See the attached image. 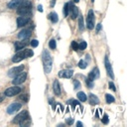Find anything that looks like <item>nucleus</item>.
Wrapping results in <instances>:
<instances>
[{
	"label": "nucleus",
	"instance_id": "a878e982",
	"mask_svg": "<svg viewBox=\"0 0 127 127\" xmlns=\"http://www.w3.org/2000/svg\"><path fill=\"white\" fill-rule=\"evenodd\" d=\"M79 28L80 31H82L84 29V26H83V18L81 15H79Z\"/></svg>",
	"mask_w": 127,
	"mask_h": 127
},
{
	"label": "nucleus",
	"instance_id": "412c9836",
	"mask_svg": "<svg viewBox=\"0 0 127 127\" xmlns=\"http://www.w3.org/2000/svg\"><path fill=\"white\" fill-rule=\"evenodd\" d=\"M78 98L80 100V101H82V102H84V101H87V95H86V93H84L83 91H79V92H78Z\"/></svg>",
	"mask_w": 127,
	"mask_h": 127
},
{
	"label": "nucleus",
	"instance_id": "58836bf2",
	"mask_svg": "<svg viewBox=\"0 0 127 127\" xmlns=\"http://www.w3.org/2000/svg\"><path fill=\"white\" fill-rule=\"evenodd\" d=\"M5 98V94H2V93H0V102H2Z\"/></svg>",
	"mask_w": 127,
	"mask_h": 127
},
{
	"label": "nucleus",
	"instance_id": "37998d69",
	"mask_svg": "<svg viewBox=\"0 0 127 127\" xmlns=\"http://www.w3.org/2000/svg\"><path fill=\"white\" fill-rule=\"evenodd\" d=\"M77 126H78V127H81V126H82V123H81V122H79H79H78V123H77Z\"/></svg>",
	"mask_w": 127,
	"mask_h": 127
},
{
	"label": "nucleus",
	"instance_id": "5701e85b",
	"mask_svg": "<svg viewBox=\"0 0 127 127\" xmlns=\"http://www.w3.org/2000/svg\"><path fill=\"white\" fill-rule=\"evenodd\" d=\"M49 47L52 49V50H55L57 48V44H56V40L55 39H52L50 42H49Z\"/></svg>",
	"mask_w": 127,
	"mask_h": 127
},
{
	"label": "nucleus",
	"instance_id": "9b49d317",
	"mask_svg": "<svg viewBox=\"0 0 127 127\" xmlns=\"http://www.w3.org/2000/svg\"><path fill=\"white\" fill-rule=\"evenodd\" d=\"M73 75L72 70H63L59 71V77L60 78H66V79H71Z\"/></svg>",
	"mask_w": 127,
	"mask_h": 127
},
{
	"label": "nucleus",
	"instance_id": "6ab92c4d",
	"mask_svg": "<svg viewBox=\"0 0 127 127\" xmlns=\"http://www.w3.org/2000/svg\"><path fill=\"white\" fill-rule=\"evenodd\" d=\"M49 18L51 19V21L53 23H57L58 21H59V17H58V14L56 12H52L49 16Z\"/></svg>",
	"mask_w": 127,
	"mask_h": 127
},
{
	"label": "nucleus",
	"instance_id": "1a4fd4ad",
	"mask_svg": "<svg viewBox=\"0 0 127 127\" xmlns=\"http://www.w3.org/2000/svg\"><path fill=\"white\" fill-rule=\"evenodd\" d=\"M104 65H105V68H106V71H107L108 76L113 79H114V73H113V70H112V67H111V64L109 63V60H108V57H107V56L104 58Z\"/></svg>",
	"mask_w": 127,
	"mask_h": 127
},
{
	"label": "nucleus",
	"instance_id": "cd10ccee",
	"mask_svg": "<svg viewBox=\"0 0 127 127\" xmlns=\"http://www.w3.org/2000/svg\"><path fill=\"white\" fill-rule=\"evenodd\" d=\"M30 120H29V118L28 119H25V120H23V121H21L20 123H19V125L21 126V127H23V126H29L30 125Z\"/></svg>",
	"mask_w": 127,
	"mask_h": 127
},
{
	"label": "nucleus",
	"instance_id": "bb28decb",
	"mask_svg": "<svg viewBox=\"0 0 127 127\" xmlns=\"http://www.w3.org/2000/svg\"><path fill=\"white\" fill-rule=\"evenodd\" d=\"M79 68H80V69H86L87 68V64L86 63V61H83V60H80L79 62Z\"/></svg>",
	"mask_w": 127,
	"mask_h": 127
},
{
	"label": "nucleus",
	"instance_id": "4468645a",
	"mask_svg": "<svg viewBox=\"0 0 127 127\" xmlns=\"http://www.w3.org/2000/svg\"><path fill=\"white\" fill-rule=\"evenodd\" d=\"M25 58H26V56H25V54H24V51H22V52L17 53V54L12 58V62H13V63H19V62H21L22 60H24Z\"/></svg>",
	"mask_w": 127,
	"mask_h": 127
},
{
	"label": "nucleus",
	"instance_id": "4be33fe9",
	"mask_svg": "<svg viewBox=\"0 0 127 127\" xmlns=\"http://www.w3.org/2000/svg\"><path fill=\"white\" fill-rule=\"evenodd\" d=\"M24 54H25L26 58H30V57H33L34 56V52L32 51V50H30V49H26L24 51Z\"/></svg>",
	"mask_w": 127,
	"mask_h": 127
},
{
	"label": "nucleus",
	"instance_id": "9d476101",
	"mask_svg": "<svg viewBox=\"0 0 127 127\" xmlns=\"http://www.w3.org/2000/svg\"><path fill=\"white\" fill-rule=\"evenodd\" d=\"M30 21V18L29 17H26V16H21V17H18L17 18V26L19 28L21 27H24L25 25H27Z\"/></svg>",
	"mask_w": 127,
	"mask_h": 127
},
{
	"label": "nucleus",
	"instance_id": "6e6552de",
	"mask_svg": "<svg viewBox=\"0 0 127 127\" xmlns=\"http://www.w3.org/2000/svg\"><path fill=\"white\" fill-rule=\"evenodd\" d=\"M21 107H22V104L21 103H18V102H13V103H11L8 106V108H7V113L8 114H13V113H15L16 111H18Z\"/></svg>",
	"mask_w": 127,
	"mask_h": 127
},
{
	"label": "nucleus",
	"instance_id": "0eeeda50",
	"mask_svg": "<svg viewBox=\"0 0 127 127\" xmlns=\"http://www.w3.org/2000/svg\"><path fill=\"white\" fill-rule=\"evenodd\" d=\"M24 71V66H19V67H15L12 68L8 71V77L10 78H15L17 75H19L20 72H22Z\"/></svg>",
	"mask_w": 127,
	"mask_h": 127
},
{
	"label": "nucleus",
	"instance_id": "ddd939ff",
	"mask_svg": "<svg viewBox=\"0 0 127 127\" xmlns=\"http://www.w3.org/2000/svg\"><path fill=\"white\" fill-rule=\"evenodd\" d=\"M24 1H25V0H11V1L8 3L7 6L10 9H15V8H18Z\"/></svg>",
	"mask_w": 127,
	"mask_h": 127
},
{
	"label": "nucleus",
	"instance_id": "2f4dec72",
	"mask_svg": "<svg viewBox=\"0 0 127 127\" xmlns=\"http://www.w3.org/2000/svg\"><path fill=\"white\" fill-rule=\"evenodd\" d=\"M101 121H102L103 124H107L108 123V115L107 114H104L102 119H101Z\"/></svg>",
	"mask_w": 127,
	"mask_h": 127
},
{
	"label": "nucleus",
	"instance_id": "c756f323",
	"mask_svg": "<svg viewBox=\"0 0 127 127\" xmlns=\"http://www.w3.org/2000/svg\"><path fill=\"white\" fill-rule=\"evenodd\" d=\"M73 87H73L75 89H79L80 87V82L79 80L75 79V80H73Z\"/></svg>",
	"mask_w": 127,
	"mask_h": 127
},
{
	"label": "nucleus",
	"instance_id": "7ed1b4c3",
	"mask_svg": "<svg viewBox=\"0 0 127 127\" xmlns=\"http://www.w3.org/2000/svg\"><path fill=\"white\" fill-rule=\"evenodd\" d=\"M20 92H21V87H19L17 86H14V87H11L7 88L4 91V94H5V96L11 97V96H15V95L19 94Z\"/></svg>",
	"mask_w": 127,
	"mask_h": 127
},
{
	"label": "nucleus",
	"instance_id": "f257e3e1",
	"mask_svg": "<svg viewBox=\"0 0 127 127\" xmlns=\"http://www.w3.org/2000/svg\"><path fill=\"white\" fill-rule=\"evenodd\" d=\"M42 62H43V66H44V71L46 73H50L52 71V67H53V60L52 57L50 55V53L45 50L42 54Z\"/></svg>",
	"mask_w": 127,
	"mask_h": 127
},
{
	"label": "nucleus",
	"instance_id": "ea45409f",
	"mask_svg": "<svg viewBox=\"0 0 127 127\" xmlns=\"http://www.w3.org/2000/svg\"><path fill=\"white\" fill-rule=\"evenodd\" d=\"M100 29H101V24H97V26H96V33H98V32L100 31Z\"/></svg>",
	"mask_w": 127,
	"mask_h": 127
},
{
	"label": "nucleus",
	"instance_id": "423d86ee",
	"mask_svg": "<svg viewBox=\"0 0 127 127\" xmlns=\"http://www.w3.org/2000/svg\"><path fill=\"white\" fill-rule=\"evenodd\" d=\"M87 27L89 30H92L94 28V15H93L92 10H89V12H88L87 19Z\"/></svg>",
	"mask_w": 127,
	"mask_h": 127
},
{
	"label": "nucleus",
	"instance_id": "f03ea898",
	"mask_svg": "<svg viewBox=\"0 0 127 127\" xmlns=\"http://www.w3.org/2000/svg\"><path fill=\"white\" fill-rule=\"evenodd\" d=\"M31 12H32V3L26 1V0L17 9V13L22 16H28L31 14Z\"/></svg>",
	"mask_w": 127,
	"mask_h": 127
},
{
	"label": "nucleus",
	"instance_id": "e433bc0d",
	"mask_svg": "<svg viewBox=\"0 0 127 127\" xmlns=\"http://www.w3.org/2000/svg\"><path fill=\"white\" fill-rule=\"evenodd\" d=\"M73 121H75V120H73L72 117H71V118H67V120H66V122H67L68 125H71V124L73 123Z\"/></svg>",
	"mask_w": 127,
	"mask_h": 127
},
{
	"label": "nucleus",
	"instance_id": "4c0bfd02",
	"mask_svg": "<svg viewBox=\"0 0 127 127\" xmlns=\"http://www.w3.org/2000/svg\"><path fill=\"white\" fill-rule=\"evenodd\" d=\"M108 86H109V88H110V89H112L113 91H115V90H116V87H115V86H114V83H113V82H111V81H110Z\"/></svg>",
	"mask_w": 127,
	"mask_h": 127
},
{
	"label": "nucleus",
	"instance_id": "b1692460",
	"mask_svg": "<svg viewBox=\"0 0 127 127\" xmlns=\"http://www.w3.org/2000/svg\"><path fill=\"white\" fill-rule=\"evenodd\" d=\"M105 98H106V102H107V103H111V102H114V101H115V98L112 96L111 94H108V93L105 95Z\"/></svg>",
	"mask_w": 127,
	"mask_h": 127
},
{
	"label": "nucleus",
	"instance_id": "a19ab883",
	"mask_svg": "<svg viewBox=\"0 0 127 127\" xmlns=\"http://www.w3.org/2000/svg\"><path fill=\"white\" fill-rule=\"evenodd\" d=\"M38 11L43 12V6H42V5H38Z\"/></svg>",
	"mask_w": 127,
	"mask_h": 127
},
{
	"label": "nucleus",
	"instance_id": "dca6fc26",
	"mask_svg": "<svg viewBox=\"0 0 127 127\" xmlns=\"http://www.w3.org/2000/svg\"><path fill=\"white\" fill-rule=\"evenodd\" d=\"M70 11L71 13V18L72 19H76L79 16V9L77 6H75L73 4H70Z\"/></svg>",
	"mask_w": 127,
	"mask_h": 127
},
{
	"label": "nucleus",
	"instance_id": "2eb2a0df",
	"mask_svg": "<svg viewBox=\"0 0 127 127\" xmlns=\"http://www.w3.org/2000/svg\"><path fill=\"white\" fill-rule=\"evenodd\" d=\"M99 78V71L97 68H94L90 72H89V75H88V79L90 80H94L95 79H98Z\"/></svg>",
	"mask_w": 127,
	"mask_h": 127
},
{
	"label": "nucleus",
	"instance_id": "393cba45",
	"mask_svg": "<svg viewBox=\"0 0 127 127\" xmlns=\"http://www.w3.org/2000/svg\"><path fill=\"white\" fill-rule=\"evenodd\" d=\"M64 17H67L69 15V12H70V8H69V3H66L65 4V7H64Z\"/></svg>",
	"mask_w": 127,
	"mask_h": 127
},
{
	"label": "nucleus",
	"instance_id": "aec40b11",
	"mask_svg": "<svg viewBox=\"0 0 127 127\" xmlns=\"http://www.w3.org/2000/svg\"><path fill=\"white\" fill-rule=\"evenodd\" d=\"M25 47H26V43H23V42H16L15 43V50L16 51H20Z\"/></svg>",
	"mask_w": 127,
	"mask_h": 127
},
{
	"label": "nucleus",
	"instance_id": "79ce46f5",
	"mask_svg": "<svg viewBox=\"0 0 127 127\" xmlns=\"http://www.w3.org/2000/svg\"><path fill=\"white\" fill-rule=\"evenodd\" d=\"M55 3H56V0H52V2H51V7H54Z\"/></svg>",
	"mask_w": 127,
	"mask_h": 127
},
{
	"label": "nucleus",
	"instance_id": "f3484780",
	"mask_svg": "<svg viewBox=\"0 0 127 127\" xmlns=\"http://www.w3.org/2000/svg\"><path fill=\"white\" fill-rule=\"evenodd\" d=\"M88 100H89V103H90L91 105H96V104L99 103L98 97H97L95 94H93V93H90V94L88 95Z\"/></svg>",
	"mask_w": 127,
	"mask_h": 127
},
{
	"label": "nucleus",
	"instance_id": "a211bd4d",
	"mask_svg": "<svg viewBox=\"0 0 127 127\" xmlns=\"http://www.w3.org/2000/svg\"><path fill=\"white\" fill-rule=\"evenodd\" d=\"M53 88H54V91H55L56 95L60 96L61 95V87H60V83H59L58 79L54 80V82H53Z\"/></svg>",
	"mask_w": 127,
	"mask_h": 127
},
{
	"label": "nucleus",
	"instance_id": "f8f14e48",
	"mask_svg": "<svg viewBox=\"0 0 127 127\" xmlns=\"http://www.w3.org/2000/svg\"><path fill=\"white\" fill-rule=\"evenodd\" d=\"M31 33H32V32H31L30 29H24L18 34V38L21 39V40H26V39H28L30 37Z\"/></svg>",
	"mask_w": 127,
	"mask_h": 127
},
{
	"label": "nucleus",
	"instance_id": "7c9ffc66",
	"mask_svg": "<svg viewBox=\"0 0 127 127\" xmlns=\"http://www.w3.org/2000/svg\"><path fill=\"white\" fill-rule=\"evenodd\" d=\"M38 45H39V42H38V40L34 39V40H32V41H31V46L33 47V48L38 47Z\"/></svg>",
	"mask_w": 127,
	"mask_h": 127
},
{
	"label": "nucleus",
	"instance_id": "72a5a7b5",
	"mask_svg": "<svg viewBox=\"0 0 127 127\" xmlns=\"http://www.w3.org/2000/svg\"><path fill=\"white\" fill-rule=\"evenodd\" d=\"M71 48L73 51H78L79 50V44L77 43V42H72L71 43Z\"/></svg>",
	"mask_w": 127,
	"mask_h": 127
},
{
	"label": "nucleus",
	"instance_id": "39448f33",
	"mask_svg": "<svg viewBox=\"0 0 127 127\" xmlns=\"http://www.w3.org/2000/svg\"><path fill=\"white\" fill-rule=\"evenodd\" d=\"M28 118H29V113H28L26 110H24V111H22L21 113H19L18 115H16L12 122H13V123H20L21 121H23V120H25V119H28Z\"/></svg>",
	"mask_w": 127,
	"mask_h": 127
},
{
	"label": "nucleus",
	"instance_id": "c85d7f7f",
	"mask_svg": "<svg viewBox=\"0 0 127 127\" xmlns=\"http://www.w3.org/2000/svg\"><path fill=\"white\" fill-rule=\"evenodd\" d=\"M68 103H69V104H71V106H72L73 108H75V107L77 106V105H79V101H77V100H73V99L69 100V101H68Z\"/></svg>",
	"mask_w": 127,
	"mask_h": 127
},
{
	"label": "nucleus",
	"instance_id": "f704fd0d",
	"mask_svg": "<svg viewBox=\"0 0 127 127\" xmlns=\"http://www.w3.org/2000/svg\"><path fill=\"white\" fill-rule=\"evenodd\" d=\"M87 48V43L86 42H81V43H79V49H80V50H84Z\"/></svg>",
	"mask_w": 127,
	"mask_h": 127
},
{
	"label": "nucleus",
	"instance_id": "a18cd8bd",
	"mask_svg": "<svg viewBox=\"0 0 127 127\" xmlns=\"http://www.w3.org/2000/svg\"><path fill=\"white\" fill-rule=\"evenodd\" d=\"M91 1H92V2H94V0H91Z\"/></svg>",
	"mask_w": 127,
	"mask_h": 127
},
{
	"label": "nucleus",
	"instance_id": "473e14b6",
	"mask_svg": "<svg viewBox=\"0 0 127 127\" xmlns=\"http://www.w3.org/2000/svg\"><path fill=\"white\" fill-rule=\"evenodd\" d=\"M87 87L92 88L93 87V80H90L89 79H87Z\"/></svg>",
	"mask_w": 127,
	"mask_h": 127
},
{
	"label": "nucleus",
	"instance_id": "20e7f679",
	"mask_svg": "<svg viewBox=\"0 0 127 127\" xmlns=\"http://www.w3.org/2000/svg\"><path fill=\"white\" fill-rule=\"evenodd\" d=\"M26 78H27V73L24 72V71H22V72H20L19 75H17L14 78V79L12 80V82H13L14 86H18V84L23 83L26 80Z\"/></svg>",
	"mask_w": 127,
	"mask_h": 127
},
{
	"label": "nucleus",
	"instance_id": "c9c22d12",
	"mask_svg": "<svg viewBox=\"0 0 127 127\" xmlns=\"http://www.w3.org/2000/svg\"><path fill=\"white\" fill-rule=\"evenodd\" d=\"M20 98L22 99V100H24V101H28V99H29V95H28V94H23L22 96H20Z\"/></svg>",
	"mask_w": 127,
	"mask_h": 127
},
{
	"label": "nucleus",
	"instance_id": "c03bdc74",
	"mask_svg": "<svg viewBox=\"0 0 127 127\" xmlns=\"http://www.w3.org/2000/svg\"><path fill=\"white\" fill-rule=\"evenodd\" d=\"M73 2H75V3H78V2H79V0H73Z\"/></svg>",
	"mask_w": 127,
	"mask_h": 127
}]
</instances>
